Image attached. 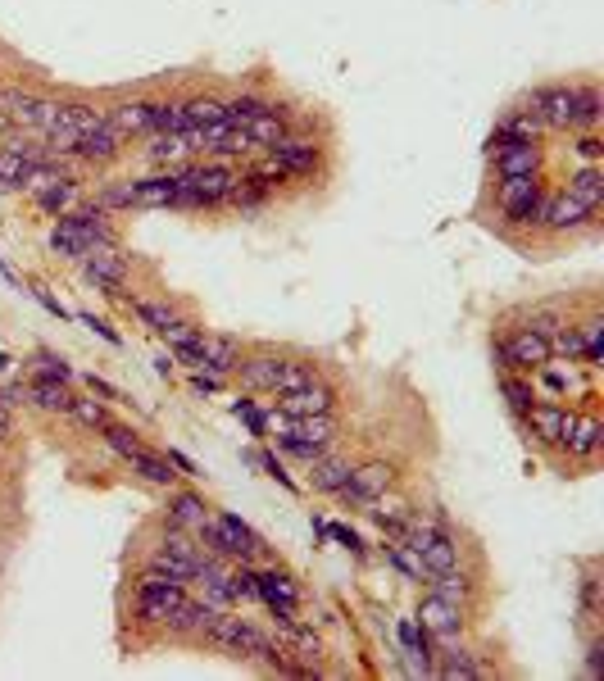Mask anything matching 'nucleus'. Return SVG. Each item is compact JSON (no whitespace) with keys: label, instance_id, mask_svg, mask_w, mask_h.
Masks as SVG:
<instances>
[{"label":"nucleus","instance_id":"c9c22d12","mask_svg":"<svg viewBox=\"0 0 604 681\" xmlns=\"http://www.w3.org/2000/svg\"><path fill=\"white\" fill-rule=\"evenodd\" d=\"M50 250H55V255H64V259H87L91 241L82 237V232L69 223V218H64V223L55 227V232H50Z\"/></svg>","mask_w":604,"mask_h":681},{"label":"nucleus","instance_id":"c85d7f7f","mask_svg":"<svg viewBox=\"0 0 604 681\" xmlns=\"http://www.w3.org/2000/svg\"><path fill=\"white\" fill-rule=\"evenodd\" d=\"M309 382H318V364H309V359H282L278 377H273V395H291Z\"/></svg>","mask_w":604,"mask_h":681},{"label":"nucleus","instance_id":"9b49d317","mask_svg":"<svg viewBox=\"0 0 604 681\" xmlns=\"http://www.w3.org/2000/svg\"><path fill=\"white\" fill-rule=\"evenodd\" d=\"M82 268H87V277L105 291H123V282H128V259H123L114 246H91L87 259H82Z\"/></svg>","mask_w":604,"mask_h":681},{"label":"nucleus","instance_id":"473e14b6","mask_svg":"<svg viewBox=\"0 0 604 681\" xmlns=\"http://www.w3.org/2000/svg\"><path fill=\"white\" fill-rule=\"evenodd\" d=\"M146 155L155 159V164H182V159L191 155V146H187V137H182V132H150Z\"/></svg>","mask_w":604,"mask_h":681},{"label":"nucleus","instance_id":"0eeeda50","mask_svg":"<svg viewBox=\"0 0 604 681\" xmlns=\"http://www.w3.org/2000/svg\"><path fill=\"white\" fill-rule=\"evenodd\" d=\"M559 450L568 459H582V464H595V454L604 450V423L595 414H573L568 432L559 436Z\"/></svg>","mask_w":604,"mask_h":681},{"label":"nucleus","instance_id":"864d4df0","mask_svg":"<svg viewBox=\"0 0 604 681\" xmlns=\"http://www.w3.org/2000/svg\"><path fill=\"white\" fill-rule=\"evenodd\" d=\"M169 464H178V468H182V473H187V477H200V473H196V464H191L187 454H178V450H169Z\"/></svg>","mask_w":604,"mask_h":681},{"label":"nucleus","instance_id":"79ce46f5","mask_svg":"<svg viewBox=\"0 0 604 681\" xmlns=\"http://www.w3.org/2000/svg\"><path fill=\"white\" fill-rule=\"evenodd\" d=\"M28 164H32L28 155L0 146V182H5V187H23V173H28Z\"/></svg>","mask_w":604,"mask_h":681},{"label":"nucleus","instance_id":"3c124183","mask_svg":"<svg viewBox=\"0 0 604 681\" xmlns=\"http://www.w3.org/2000/svg\"><path fill=\"white\" fill-rule=\"evenodd\" d=\"M14 441V409L0 405V445H10Z\"/></svg>","mask_w":604,"mask_h":681},{"label":"nucleus","instance_id":"f03ea898","mask_svg":"<svg viewBox=\"0 0 604 681\" xmlns=\"http://www.w3.org/2000/svg\"><path fill=\"white\" fill-rule=\"evenodd\" d=\"M200 645H218V650L237 654V659H255V654L268 645V636L259 632L255 622L232 618V613L218 609V613H214V622L205 627V636H200Z\"/></svg>","mask_w":604,"mask_h":681},{"label":"nucleus","instance_id":"7ed1b4c3","mask_svg":"<svg viewBox=\"0 0 604 681\" xmlns=\"http://www.w3.org/2000/svg\"><path fill=\"white\" fill-rule=\"evenodd\" d=\"M500 350H505L509 359V373H536V368L550 364V341H545L541 332H532V327H514V332L500 341Z\"/></svg>","mask_w":604,"mask_h":681},{"label":"nucleus","instance_id":"a211bd4d","mask_svg":"<svg viewBox=\"0 0 604 681\" xmlns=\"http://www.w3.org/2000/svg\"><path fill=\"white\" fill-rule=\"evenodd\" d=\"M278 364H282V355H273V350H259V355H250V359H237V368H232V373L241 377V386H246V391H268V395H273V377H278Z\"/></svg>","mask_w":604,"mask_h":681},{"label":"nucleus","instance_id":"20e7f679","mask_svg":"<svg viewBox=\"0 0 604 681\" xmlns=\"http://www.w3.org/2000/svg\"><path fill=\"white\" fill-rule=\"evenodd\" d=\"M500 214L509 218V223H536V214H541V182L536 178H500Z\"/></svg>","mask_w":604,"mask_h":681},{"label":"nucleus","instance_id":"cd10ccee","mask_svg":"<svg viewBox=\"0 0 604 681\" xmlns=\"http://www.w3.org/2000/svg\"><path fill=\"white\" fill-rule=\"evenodd\" d=\"M564 191H568L573 200H582V205L595 214V209H600V200H604V178H600V168H595V164L577 168L573 178H568V187H564Z\"/></svg>","mask_w":604,"mask_h":681},{"label":"nucleus","instance_id":"6e6552de","mask_svg":"<svg viewBox=\"0 0 604 681\" xmlns=\"http://www.w3.org/2000/svg\"><path fill=\"white\" fill-rule=\"evenodd\" d=\"M337 400H341L337 386H327L323 377H318V382H309V386H300V391L282 395L278 409L287 418H309V414H332V409H337Z\"/></svg>","mask_w":604,"mask_h":681},{"label":"nucleus","instance_id":"49530a36","mask_svg":"<svg viewBox=\"0 0 604 681\" xmlns=\"http://www.w3.org/2000/svg\"><path fill=\"white\" fill-rule=\"evenodd\" d=\"M0 405H5V409L28 405V382H23V377H14V382L0 386Z\"/></svg>","mask_w":604,"mask_h":681},{"label":"nucleus","instance_id":"ea45409f","mask_svg":"<svg viewBox=\"0 0 604 681\" xmlns=\"http://www.w3.org/2000/svg\"><path fill=\"white\" fill-rule=\"evenodd\" d=\"M432 672H441V677H482L486 668H482V663H477L468 650H450L446 663H441V668H432Z\"/></svg>","mask_w":604,"mask_h":681},{"label":"nucleus","instance_id":"a18cd8bd","mask_svg":"<svg viewBox=\"0 0 604 681\" xmlns=\"http://www.w3.org/2000/svg\"><path fill=\"white\" fill-rule=\"evenodd\" d=\"M568 318L559 314V309H545V305H536V309H527V327H532V332H541L545 341H550V336L559 332V327H564Z\"/></svg>","mask_w":604,"mask_h":681},{"label":"nucleus","instance_id":"aec40b11","mask_svg":"<svg viewBox=\"0 0 604 681\" xmlns=\"http://www.w3.org/2000/svg\"><path fill=\"white\" fill-rule=\"evenodd\" d=\"M350 473H355V464H350L346 454H323V459H314V473H309V486L323 495H337L341 486L350 482Z\"/></svg>","mask_w":604,"mask_h":681},{"label":"nucleus","instance_id":"de8ad7c7","mask_svg":"<svg viewBox=\"0 0 604 681\" xmlns=\"http://www.w3.org/2000/svg\"><path fill=\"white\" fill-rule=\"evenodd\" d=\"M96 205L100 209H132V182H128V187H105Z\"/></svg>","mask_w":604,"mask_h":681},{"label":"nucleus","instance_id":"4c0bfd02","mask_svg":"<svg viewBox=\"0 0 604 681\" xmlns=\"http://www.w3.org/2000/svg\"><path fill=\"white\" fill-rule=\"evenodd\" d=\"M132 314H137L141 323H146L150 332H159V336H164L173 323H178V314H173L169 305H155V300H132Z\"/></svg>","mask_w":604,"mask_h":681},{"label":"nucleus","instance_id":"393cba45","mask_svg":"<svg viewBox=\"0 0 604 681\" xmlns=\"http://www.w3.org/2000/svg\"><path fill=\"white\" fill-rule=\"evenodd\" d=\"M105 119L114 123L119 137H141V132H150V100H123V105L109 109Z\"/></svg>","mask_w":604,"mask_h":681},{"label":"nucleus","instance_id":"c03bdc74","mask_svg":"<svg viewBox=\"0 0 604 681\" xmlns=\"http://www.w3.org/2000/svg\"><path fill=\"white\" fill-rule=\"evenodd\" d=\"M32 382H73V368L64 364L60 355L41 350V355H37V377H32Z\"/></svg>","mask_w":604,"mask_h":681},{"label":"nucleus","instance_id":"f3484780","mask_svg":"<svg viewBox=\"0 0 604 681\" xmlns=\"http://www.w3.org/2000/svg\"><path fill=\"white\" fill-rule=\"evenodd\" d=\"M119 150H123V137L114 132L109 119L78 137V159H87V164H109V159H119Z\"/></svg>","mask_w":604,"mask_h":681},{"label":"nucleus","instance_id":"412c9836","mask_svg":"<svg viewBox=\"0 0 604 681\" xmlns=\"http://www.w3.org/2000/svg\"><path fill=\"white\" fill-rule=\"evenodd\" d=\"M373 509H368V514L377 518V523L387 527L391 536H400V527L409 523V518H414V500H409V495H396V491H382V495H373Z\"/></svg>","mask_w":604,"mask_h":681},{"label":"nucleus","instance_id":"09e8293b","mask_svg":"<svg viewBox=\"0 0 604 681\" xmlns=\"http://www.w3.org/2000/svg\"><path fill=\"white\" fill-rule=\"evenodd\" d=\"M78 318H82V323H87V327H91V332H100V336H105L109 346H123V341H119V332H114V327H109V323H100V318H96V314H78Z\"/></svg>","mask_w":604,"mask_h":681},{"label":"nucleus","instance_id":"c756f323","mask_svg":"<svg viewBox=\"0 0 604 681\" xmlns=\"http://www.w3.org/2000/svg\"><path fill=\"white\" fill-rule=\"evenodd\" d=\"M600 114H604V96L595 82L577 87V114H573V132H595L600 128Z\"/></svg>","mask_w":604,"mask_h":681},{"label":"nucleus","instance_id":"37998d69","mask_svg":"<svg viewBox=\"0 0 604 681\" xmlns=\"http://www.w3.org/2000/svg\"><path fill=\"white\" fill-rule=\"evenodd\" d=\"M550 355H564V359H582V332H577L573 323H564L555 336H550Z\"/></svg>","mask_w":604,"mask_h":681},{"label":"nucleus","instance_id":"5fc2aeb1","mask_svg":"<svg viewBox=\"0 0 604 681\" xmlns=\"http://www.w3.org/2000/svg\"><path fill=\"white\" fill-rule=\"evenodd\" d=\"M10 364H14V359H10V355H0V373H5V368H10Z\"/></svg>","mask_w":604,"mask_h":681},{"label":"nucleus","instance_id":"423d86ee","mask_svg":"<svg viewBox=\"0 0 604 681\" xmlns=\"http://www.w3.org/2000/svg\"><path fill=\"white\" fill-rule=\"evenodd\" d=\"M532 109L541 114V123L550 132H573V114H577V87H541L532 91Z\"/></svg>","mask_w":604,"mask_h":681},{"label":"nucleus","instance_id":"a878e982","mask_svg":"<svg viewBox=\"0 0 604 681\" xmlns=\"http://www.w3.org/2000/svg\"><path fill=\"white\" fill-rule=\"evenodd\" d=\"M341 432V423L332 414H309V418H291L287 436H296V441H309V445H332Z\"/></svg>","mask_w":604,"mask_h":681},{"label":"nucleus","instance_id":"1a4fd4ad","mask_svg":"<svg viewBox=\"0 0 604 681\" xmlns=\"http://www.w3.org/2000/svg\"><path fill=\"white\" fill-rule=\"evenodd\" d=\"M418 622H423V632H436L441 641H459V632H464V609L441 600V595H427V600L418 604Z\"/></svg>","mask_w":604,"mask_h":681},{"label":"nucleus","instance_id":"58836bf2","mask_svg":"<svg viewBox=\"0 0 604 681\" xmlns=\"http://www.w3.org/2000/svg\"><path fill=\"white\" fill-rule=\"evenodd\" d=\"M577 332H582V350H586L582 359H586L591 368H600V359H604V318L591 314L582 327H577Z\"/></svg>","mask_w":604,"mask_h":681},{"label":"nucleus","instance_id":"dca6fc26","mask_svg":"<svg viewBox=\"0 0 604 681\" xmlns=\"http://www.w3.org/2000/svg\"><path fill=\"white\" fill-rule=\"evenodd\" d=\"M123 464H128L132 473L141 477V482L164 486V491H173V486H178V477H182V473H173V464L164 459V454H150L146 445H137V450H132L128 459H123Z\"/></svg>","mask_w":604,"mask_h":681},{"label":"nucleus","instance_id":"ddd939ff","mask_svg":"<svg viewBox=\"0 0 604 681\" xmlns=\"http://www.w3.org/2000/svg\"><path fill=\"white\" fill-rule=\"evenodd\" d=\"M491 159H496L500 178H536L541 146H536V141H505V146L491 150Z\"/></svg>","mask_w":604,"mask_h":681},{"label":"nucleus","instance_id":"7c9ffc66","mask_svg":"<svg viewBox=\"0 0 604 681\" xmlns=\"http://www.w3.org/2000/svg\"><path fill=\"white\" fill-rule=\"evenodd\" d=\"M500 395H505V405H509V414H514V423L536 405L532 382H527V377H518V373H500Z\"/></svg>","mask_w":604,"mask_h":681},{"label":"nucleus","instance_id":"603ef678","mask_svg":"<svg viewBox=\"0 0 604 681\" xmlns=\"http://www.w3.org/2000/svg\"><path fill=\"white\" fill-rule=\"evenodd\" d=\"M87 386H91V395H105V400H119V391H114V386H109L105 377H96V373L87 377Z\"/></svg>","mask_w":604,"mask_h":681},{"label":"nucleus","instance_id":"a19ab883","mask_svg":"<svg viewBox=\"0 0 604 681\" xmlns=\"http://www.w3.org/2000/svg\"><path fill=\"white\" fill-rule=\"evenodd\" d=\"M100 436H105V445L119 454V459H128V454L141 445V436L132 432V427H123V423H105V432H100Z\"/></svg>","mask_w":604,"mask_h":681},{"label":"nucleus","instance_id":"72a5a7b5","mask_svg":"<svg viewBox=\"0 0 604 681\" xmlns=\"http://www.w3.org/2000/svg\"><path fill=\"white\" fill-rule=\"evenodd\" d=\"M37 196V205L46 209V214H69L73 205H78V187H73V178H64V182H50V187H41V191H32Z\"/></svg>","mask_w":604,"mask_h":681},{"label":"nucleus","instance_id":"8fccbe9b","mask_svg":"<svg viewBox=\"0 0 604 681\" xmlns=\"http://www.w3.org/2000/svg\"><path fill=\"white\" fill-rule=\"evenodd\" d=\"M577 155H582L586 164H595V159H600V141H595V132H586V137L577 141Z\"/></svg>","mask_w":604,"mask_h":681},{"label":"nucleus","instance_id":"2f4dec72","mask_svg":"<svg viewBox=\"0 0 604 681\" xmlns=\"http://www.w3.org/2000/svg\"><path fill=\"white\" fill-rule=\"evenodd\" d=\"M182 114H187V128H209V123H228V109L218 96H191L182 100Z\"/></svg>","mask_w":604,"mask_h":681},{"label":"nucleus","instance_id":"9d476101","mask_svg":"<svg viewBox=\"0 0 604 681\" xmlns=\"http://www.w3.org/2000/svg\"><path fill=\"white\" fill-rule=\"evenodd\" d=\"M268 155L287 168V178H309V173L318 168V159H323L314 141H309V137H291V132L282 141H273V146H268Z\"/></svg>","mask_w":604,"mask_h":681},{"label":"nucleus","instance_id":"4be33fe9","mask_svg":"<svg viewBox=\"0 0 604 681\" xmlns=\"http://www.w3.org/2000/svg\"><path fill=\"white\" fill-rule=\"evenodd\" d=\"M178 200V178L173 173H155V178H141L132 182V205L141 209H164Z\"/></svg>","mask_w":604,"mask_h":681},{"label":"nucleus","instance_id":"f257e3e1","mask_svg":"<svg viewBox=\"0 0 604 681\" xmlns=\"http://www.w3.org/2000/svg\"><path fill=\"white\" fill-rule=\"evenodd\" d=\"M187 600V582H173L164 577L159 568H146L137 582V622L146 627H159V622H169V613Z\"/></svg>","mask_w":604,"mask_h":681},{"label":"nucleus","instance_id":"bb28decb","mask_svg":"<svg viewBox=\"0 0 604 681\" xmlns=\"http://www.w3.org/2000/svg\"><path fill=\"white\" fill-rule=\"evenodd\" d=\"M28 405H37L41 414H69L73 391L69 382H28Z\"/></svg>","mask_w":604,"mask_h":681},{"label":"nucleus","instance_id":"6ab92c4d","mask_svg":"<svg viewBox=\"0 0 604 681\" xmlns=\"http://www.w3.org/2000/svg\"><path fill=\"white\" fill-rule=\"evenodd\" d=\"M214 613L218 609H214V604H205V600H200V604L182 600L178 609L169 613V622H164V627H169V636H178V641H182V636H196V641H200V636H205V627L214 622Z\"/></svg>","mask_w":604,"mask_h":681},{"label":"nucleus","instance_id":"f704fd0d","mask_svg":"<svg viewBox=\"0 0 604 681\" xmlns=\"http://www.w3.org/2000/svg\"><path fill=\"white\" fill-rule=\"evenodd\" d=\"M382 554H387V563H391V568H400V573H405L409 582H427V563L418 559V550H409L405 541L382 545Z\"/></svg>","mask_w":604,"mask_h":681},{"label":"nucleus","instance_id":"f8f14e48","mask_svg":"<svg viewBox=\"0 0 604 681\" xmlns=\"http://www.w3.org/2000/svg\"><path fill=\"white\" fill-rule=\"evenodd\" d=\"M586 218H591V209H586L582 200H573L568 191H559V196L541 200V214H536V223L550 227V232H577V227H586Z\"/></svg>","mask_w":604,"mask_h":681},{"label":"nucleus","instance_id":"4468645a","mask_svg":"<svg viewBox=\"0 0 604 681\" xmlns=\"http://www.w3.org/2000/svg\"><path fill=\"white\" fill-rule=\"evenodd\" d=\"M241 132H246L250 141H255L259 150H268L273 141H282L291 132V123H287V114H282L278 105H264V109H255L246 123H241Z\"/></svg>","mask_w":604,"mask_h":681},{"label":"nucleus","instance_id":"b1692460","mask_svg":"<svg viewBox=\"0 0 604 681\" xmlns=\"http://www.w3.org/2000/svg\"><path fill=\"white\" fill-rule=\"evenodd\" d=\"M427 586H432V595H441V600L459 604V609H468V600H473L477 582L464 573V568H450V573H432L427 577Z\"/></svg>","mask_w":604,"mask_h":681},{"label":"nucleus","instance_id":"39448f33","mask_svg":"<svg viewBox=\"0 0 604 681\" xmlns=\"http://www.w3.org/2000/svg\"><path fill=\"white\" fill-rule=\"evenodd\" d=\"M568 423H573V414H568L564 405H555V400H536V405L518 418V427H527V436H532L536 445H545V450H559V436L568 432Z\"/></svg>","mask_w":604,"mask_h":681},{"label":"nucleus","instance_id":"e433bc0d","mask_svg":"<svg viewBox=\"0 0 604 681\" xmlns=\"http://www.w3.org/2000/svg\"><path fill=\"white\" fill-rule=\"evenodd\" d=\"M69 414L78 418L82 427H91V432H105V423H109V409H105V400H91V395H73Z\"/></svg>","mask_w":604,"mask_h":681},{"label":"nucleus","instance_id":"5701e85b","mask_svg":"<svg viewBox=\"0 0 604 681\" xmlns=\"http://www.w3.org/2000/svg\"><path fill=\"white\" fill-rule=\"evenodd\" d=\"M205 518H209V504L200 500V495L178 491V486H173V491H169V523L182 527V532H196Z\"/></svg>","mask_w":604,"mask_h":681},{"label":"nucleus","instance_id":"2eb2a0df","mask_svg":"<svg viewBox=\"0 0 604 681\" xmlns=\"http://www.w3.org/2000/svg\"><path fill=\"white\" fill-rule=\"evenodd\" d=\"M200 355H205V373H232L241 359V341L223 332H200Z\"/></svg>","mask_w":604,"mask_h":681}]
</instances>
